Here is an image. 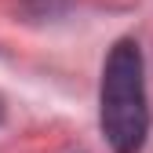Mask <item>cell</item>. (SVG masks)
<instances>
[{
    "label": "cell",
    "mask_w": 153,
    "mask_h": 153,
    "mask_svg": "<svg viewBox=\"0 0 153 153\" xmlns=\"http://www.w3.org/2000/svg\"><path fill=\"white\" fill-rule=\"evenodd\" d=\"M99 124L113 153H142L149 135V102L142 51L131 36H120L106 55L99 84Z\"/></svg>",
    "instance_id": "cell-1"
}]
</instances>
